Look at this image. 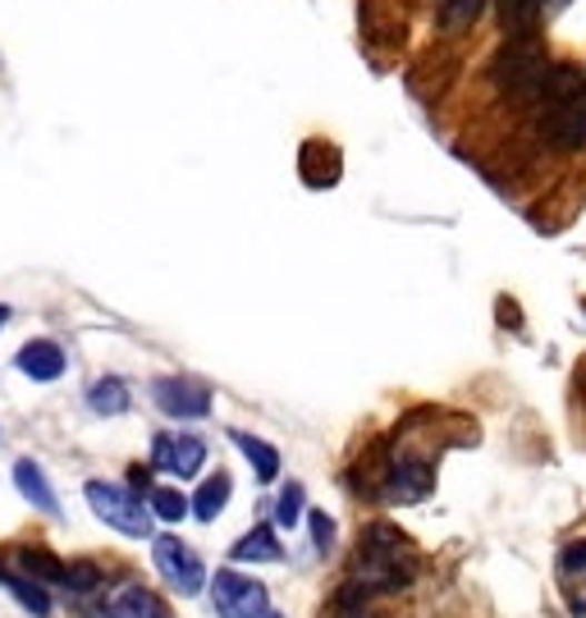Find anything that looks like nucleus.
I'll return each mask as SVG.
<instances>
[{
    "mask_svg": "<svg viewBox=\"0 0 586 618\" xmlns=\"http://www.w3.org/2000/svg\"><path fill=\"white\" fill-rule=\"evenodd\" d=\"M413 577H417V555L408 546V536L376 522L358 550V587L362 591H404Z\"/></svg>",
    "mask_w": 586,
    "mask_h": 618,
    "instance_id": "obj_1",
    "label": "nucleus"
},
{
    "mask_svg": "<svg viewBox=\"0 0 586 618\" xmlns=\"http://www.w3.org/2000/svg\"><path fill=\"white\" fill-rule=\"evenodd\" d=\"M545 69H550V60H545V51L532 42V37H514L509 47H504L490 64V79L504 97L514 101H536L540 97V79Z\"/></svg>",
    "mask_w": 586,
    "mask_h": 618,
    "instance_id": "obj_2",
    "label": "nucleus"
},
{
    "mask_svg": "<svg viewBox=\"0 0 586 618\" xmlns=\"http://www.w3.org/2000/svg\"><path fill=\"white\" fill-rule=\"evenodd\" d=\"M83 495H88L92 514H97L106 527L125 531V536H133V540L151 536V509L142 505V499H138L133 490H125V486H106V481H88Z\"/></svg>",
    "mask_w": 586,
    "mask_h": 618,
    "instance_id": "obj_3",
    "label": "nucleus"
},
{
    "mask_svg": "<svg viewBox=\"0 0 586 618\" xmlns=\"http://www.w3.org/2000/svg\"><path fill=\"white\" fill-rule=\"evenodd\" d=\"M151 559L161 568V577L179 591V596H198L207 587V568L198 559V550L183 546L179 536H156L151 540Z\"/></svg>",
    "mask_w": 586,
    "mask_h": 618,
    "instance_id": "obj_4",
    "label": "nucleus"
},
{
    "mask_svg": "<svg viewBox=\"0 0 586 618\" xmlns=\"http://www.w3.org/2000/svg\"><path fill=\"white\" fill-rule=\"evenodd\" d=\"M211 600H216V614L220 618H266L270 614L266 587L257 582V577H244V572H234V568H220L216 572Z\"/></svg>",
    "mask_w": 586,
    "mask_h": 618,
    "instance_id": "obj_5",
    "label": "nucleus"
},
{
    "mask_svg": "<svg viewBox=\"0 0 586 618\" xmlns=\"http://www.w3.org/2000/svg\"><path fill=\"white\" fill-rule=\"evenodd\" d=\"M207 462V445L198 436H156L151 440V468L170 477H198Z\"/></svg>",
    "mask_w": 586,
    "mask_h": 618,
    "instance_id": "obj_6",
    "label": "nucleus"
},
{
    "mask_svg": "<svg viewBox=\"0 0 586 618\" xmlns=\"http://www.w3.org/2000/svg\"><path fill=\"white\" fill-rule=\"evenodd\" d=\"M156 403H161V412L170 417H207L211 412V390L198 380H179V376H166L156 380Z\"/></svg>",
    "mask_w": 586,
    "mask_h": 618,
    "instance_id": "obj_7",
    "label": "nucleus"
},
{
    "mask_svg": "<svg viewBox=\"0 0 586 618\" xmlns=\"http://www.w3.org/2000/svg\"><path fill=\"white\" fill-rule=\"evenodd\" d=\"M540 138H550L559 151H577V147H586V101L550 106V114L540 120Z\"/></svg>",
    "mask_w": 586,
    "mask_h": 618,
    "instance_id": "obj_8",
    "label": "nucleus"
},
{
    "mask_svg": "<svg viewBox=\"0 0 586 618\" xmlns=\"http://www.w3.org/2000/svg\"><path fill=\"white\" fill-rule=\"evenodd\" d=\"M545 106H568V101H586V69L577 64H550L540 79V97Z\"/></svg>",
    "mask_w": 586,
    "mask_h": 618,
    "instance_id": "obj_9",
    "label": "nucleus"
},
{
    "mask_svg": "<svg viewBox=\"0 0 586 618\" xmlns=\"http://www.w3.org/2000/svg\"><path fill=\"white\" fill-rule=\"evenodd\" d=\"M14 486H19V495L28 499L32 509H42V514H60V499H56V490L47 486V472L37 468L32 458H19V462H14Z\"/></svg>",
    "mask_w": 586,
    "mask_h": 618,
    "instance_id": "obj_10",
    "label": "nucleus"
},
{
    "mask_svg": "<svg viewBox=\"0 0 586 618\" xmlns=\"http://www.w3.org/2000/svg\"><path fill=\"white\" fill-rule=\"evenodd\" d=\"M19 371L32 376V380H60L64 371V353H60V343L51 339H32L19 349Z\"/></svg>",
    "mask_w": 586,
    "mask_h": 618,
    "instance_id": "obj_11",
    "label": "nucleus"
},
{
    "mask_svg": "<svg viewBox=\"0 0 586 618\" xmlns=\"http://www.w3.org/2000/svg\"><path fill=\"white\" fill-rule=\"evenodd\" d=\"M110 618H166V605L147 587H120L110 600Z\"/></svg>",
    "mask_w": 586,
    "mask_h": 618,
    "instance_id": "obj_12",
    "label": "nucleus"
},
{
    "mask_svg": "<svg viewBox=\"0 0 586 618\" xmlns=\"http://www.w3.org/2000/svg\"><path fill=\"white\" fill-rule=\"evenodd\" d=\"M229 555L239 559V564H276L280 559V540H276V531H270V527H252Z\"/></svg>",
    "mask_w": 586,
    "mask_h": 618,
    "instance_id": "obj_13",
    "label": "nucleus"
},
{
    "mask_svg": "<svg viewBox=\"0 0 586 618\" xmlns=\"http://www.w3.org/2000/svg\"><path fill=\"white\" fill-rule=\"evenodd\" d=\"M229 490H234V486H229V477H225V472L207 477V481H202V490L188 499V514H192V518H202V522H211V518L229 505Z\"/></svg>",
    "mask_w": 586,
    "mask_h": 618,
    "instance_id": "obj_14",
    "label": "nucleus"
},
{
    "mask_svg": "<svg viewBox=\"0 0 586 618\" xmlns=\"http://www.w3.org/2000/svg\"><path fill=\"white\" fill-rule=\"evenodd\" d=\"M234 440H239V449H244V458L252 462V472H257V481H276L280 477V453L270 449L266 440H257V436H244V431H234Z\"/></svg>",
    "mask_w": 586,
    "mask_h": 618,
    "instance_id": "obj_15",
    "label": "nucleus"
},
{
    "mask_svg": "<svg viewBox=\"0 0 586 618\" xmlns=\"http://www.w3.org/2000/svg\"><path fill=\"white\" fill-rule=\"evenodd\" d=\"M499 19L509 37H532L540 23V0H499Z\"/></svg>",
    "mask_w": 586,
    "mask_h": 618,
    "instance_id": "obj_16",
    "label": "nucleus"
},
{
    "mask_svg": "<svg viewBox=\"0 0 586 618\" xmlns=\"http://www.w3.org/2000/svg\"><path fill=\"white\" fill-rule=\"evenodd\" d=\"M19 568L32 577V582H64V564L47 546H23L19 550Z\"/></svg>",
    "mask_w": 586,
    "mask_h": 618,
    "instance_id": "obj_17",
    "label": "nucleus"
},
{
    "mask_svg": "<svg viewBox=\"0 0 586 618\" xmlns=\"http://www.w3.org/2000/svg\"><path fill=\"white\" fill-rule=\"evenodd\" d=\"M0 587H6L28 614H37V618H47L51 614V600H47V591L37 587V582H28V577H10L6 568H0Z\"/></svg>",
    "mask_w": 586,
    "mask_h": 618,
    "instance_id": "obj_18",
    "label": "nucleus"
},
{
    "mask_svg": "<svg viewBox=\"0 0 586 618\" xmlns=\"http://www.w3.org/2000/svg\"><path fill=\"white\" fill-rule=\"evenodd\" d=\"M88 403H92V412H101V417H120V412L129 408L125 380H115V376L97 380V385H92V395H88Z\"/></svg>",
    "mask_w": 586,
    "mask_h": 618,
    "instance_id": "obj_19",
    "label": "nucleus"
},
{
    "mask_svg": "<svg viewBox=\"0 0 586 618\" xmlns=\"http://www.w3.org/2000/svg\"><path fill=\"white\" fill-rule=\"evenodd\" d=\"M147 509H151V518H161V522H183V518H188V495L161 486V490H151Z\"/></svg>",
    "mask_w": 586,
    "mask_h": 618,
    "instance_id": "obj_20",
    "label": "nucleus"
},
{
    "mask_svg": "<svg viewBox=\"0 0 586 618\" xmlns=\"http://www.w3.org/2000/svg\"><path fill=\"white\" fill-rule=\"evenodd\" d=\"M64 587L78 591V596L97 591V587H101V568H97L92 559H73V564H64Z\"/></svg>",
    "mask_w": 586,
    "mask_h": 618,
    "instance_id": "obj_21",
    "label": "nucleus"
},
{
    "mask_svg": "<svg viewBox=\"0 0 586 618\" xmlns=\"http://www.w3.org/2000/svg\"><path fill=\"white\" fill-rule=\"evenodd\" d=\"M481 14V0H445V10H440V23L454 32V28H467Z\"/></svg>",
    "mask_w": 586,
    "mask_h": 618,
    "instance_id": "obj_22",
    "label": "nucleus"
},
{
    "mask_svg": "<svg viewBox=\"0 0 586 618\" xmlns=\"http://www.w3.org/2000/svg\"><path fill=\"white\" fill-rule=\"evenodd\" d=\"M276 522H280V527H294V522H302V486H298V481H289V486L280 490Z\"/></svg>",
    "mask_w": 586,
    "mask_h": 618,
    "instance_id": "obj_23",
    "label": "nucleus"
},
{
    "mask_svg": "<svg viewBox=\"0 0 586 618\" xmlns=\"http://www.w3.org/2000/svg\"><path fill=\"white\" fill-rule=\"evenodd\" d=\"M302 518L311 522V540H317V550H330V546H335V518L321 514V509H311V514H302Z\"/></svg>",
    "mask_w": 586,
    "mask_h": 618,
    "instance_id": "obj_24",
    "label": "nucleus"
},
{
    "mask_svg": "<svg viewBox=\"0 0 586 618\" xmlns=\"http://www.w3.org/2000/svg\"><path fill=\"white\" fill-rule=\"evenodd\" d=\"M129 477H133V490H147V472L142 468H129Z\"/></svg>",
    "mask_w": 586,
    "mask_h": 618,
    "instance_id": "obj_25",
    "label": "nucleus"
},
{
    "mask_svg": "<svg viewBox=\"0 0 586 618\" xmlns=\"http://www.w3.org/2000/svg\"><path fill=\"white\" fill-rule=\"evenodd\" d=\"M540 6H555L559 10V6H568V0H540Z\"/></svg>",
    "mask_w": 586,
    "mask_h": 618,
    "instance_id": "obj_26",
    "label": "nucleus"
},
{
    "mask_svg": "<svg viewBox=\"0 0 586 618\" xmlns=\"http://www.w3.org/2000/svg\"><path fill=\"white\" fill-rule=\"evenodd\" d=\"M10 321V307H0V326H6Z\"/></svg>",
    "mask_w": 586,
    "mask_h": 618,
    "instance_id": "obj_27",
    "label": "nucleus"
},
{
    "mask_svg": "<svg viewBox=\"0 0 586 618\" xmlns=\"http://www.w3.org/2000/svg\"><path fill=\"white\" fill-rule=\"evenodd\" d=\"M266 618H280V614H266Z\"/></svg>",
    "mask_w": 586,
    "mask_h": 618,
    "instance_id": "obj_28",
    "label": "nucleus"
}]
</instances>
